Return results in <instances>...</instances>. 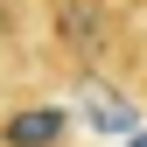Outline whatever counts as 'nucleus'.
<instances>
[{"instance_id":"nucleus-1","label":"nucleus","mask_w":147,"mask_h":147,"mask_svg":"<svg viewBox=\"0 0 147 147\" xmlns=\"http://www.w3.org/2000/svg\"><path fill=\"white\" fill-rule=\"evenodd\" d=\"M49 35H56V49L70 63H98L119 35L112 0H49Z\"/></svg>"},{"instance_id":"nucleus-3","label":"nucleus","mask_w":147,"mask_h":147,"mask_svg":"<svg viewBox=\"0 0 147 147\" xmlns=\"http://www.w3.org/2000/svg\"><path fill=\"white\" fill-rule=\"evenodd\" d=\"M91 126H98V133H133V105L98 91V98H91Z\"/></svg>"},{"instance_id":"nucleus-4","label":"nucleus","mask_w":147,"mask_h":147,"mask_svg":"<svg viewBox=\"0 0 147 147\" xmlns=\"http://www.w3.org/2000/svg\"><path fill=\"white\" fill-rule=\"evenodd\" d=\"M126 147H147V133H140V126H133V140H126Z\"/></svg>"},{"instance_id":"nucleus-2","label":"nucleus","mask_w":147,"mask_h":147,"mask_svg":"<svg viewBox=\"0 0 147 147\" xmlns=\"http://www.w3.org/2000/svg\"><path fill=\"white\" fill-rule=\"evenodd\" d=\"M70 140V112L63 105H28V112L0 119V147H63Z\"/></svg>"}]
</instances>
